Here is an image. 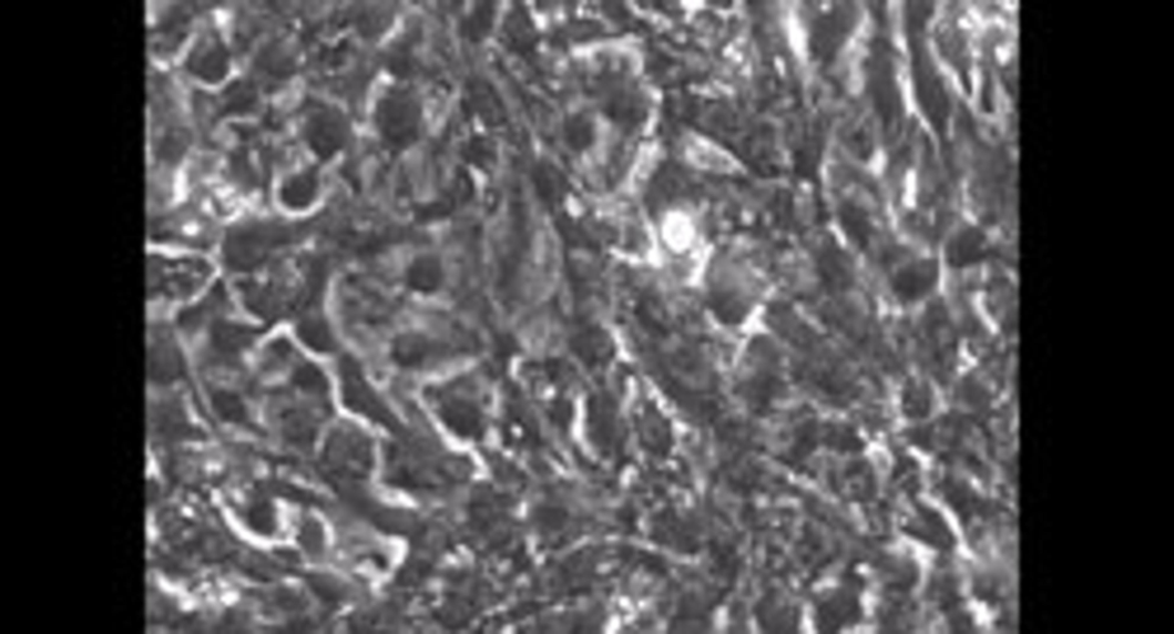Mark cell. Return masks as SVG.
Wrapping results in <instances>:
<instances>
[{
	"label": "cell",
	"instance_id": "6da1fadb",
	"mask_svg": "<svg viewBox=\"0 0 1174 634\" xmlns=\"http://www.w3.org/2000/svg\"><path fill=\"white\" fill-rule=\"evenodd\" d=\"M147 215L182 196V177L198 147L187 84L171 69L150 63L146 105Z\"/></svg>",
	"mask_w": 1174,
	"mask_h": 634
},
{
	"label": "cell",
	"instance_id": "7a4b0ae2",
	"mask_svg": "<svg viewBox=\"0 0 1174 634\" xmlns=\"http://www.w3.org/2000/svg\"><path fill=\"white\" fill-rule=\"evenodd\" d=\"M187 348L193 376L206 387L228 386L257 347L256 328L227 283L221 280L174 317Z\"/></svg>",
	"mask_w": 1174,
	"mask_h": 634
},
{
	"label": "cell",
	"instance_id": "3957f363",
	"mask_svg": "<svg viewBox=\"0 0 1174 634\" xmlns=\"http://www.w3.org/2000/svg\"><path fill=\"white\" fill-rule=\"evenodd\" d=\"M221 278L214 256L147 248V315L175 317Z\"/></svg>",
	"mask_w": 1174,
	"mask_h": 634
},
{
	"label": "cell",
	"instance_id": "277c9868",
	"mask_svg": "<svg viewBox=\"0 0 1174 634\" xmlns=\"http://www.w3.org/2000/svg\"><path fill=\"white\" fill-rule=\"evenodd\" d=\"M226 223L205 195L184 194L172 206L147 215V248L215 257Z\"/></svg>",
	"mask_w": 1174,
	"mask_h": 634
},
{
	"label": "cell",
	"instance_id": "5b68a950",
	"mask_svg": "<svg viewBox=\"0 0 1174 634\" xmlns=\"http://www.w3.org/2000/svg\"><path fill=\"white\" fill-rule=\"evenodd\" d=\"M287 236L285 226L273 221L241 214L233 217L215 254L222 278L233 282L259 275Z\"/></svg>",
	"mask_w": 1174,
	"mask_h": 634
},
{
	"label": "cell",
	"instance_id": "8992f818",
	"mask_svg": "<svg viewBox=\"0 0 1174 634\" xmlns=\"http://www.w3.org/2000/svg\"><path fill=\"white\" fill-rule=\"evenodd\" d=\"M216 6L201 22L174 69L187 84L210 91H217L229 81L236 58L221 20L222 7Z\"/></svg>",
	"mask_w": 1174,
	"mask_h": 634
},
{
	"label": "cell",
	"instance_id": "52a82bcc",
	"mask_svg": "<svg viewBox=\"0 0 1174 634\" xmlns=\"http://www.w3.org/2000/svg\"><path fill=\"white\" fill-rule=\"evenodd\" d=\"M147 6L150 63L174 70L201 22L216 3L150 2Z\"/></svg>",
	"mask_w": 1174,
	"mask_h": 634
},
{
	"label": "cell",
	"instance_id": "ba28073f",
	"mask_svg": "<svg viewBox=\"0 0 1174 634\" xmlns=\"http://www.w3.org/2000/svg\"><path fill=\"white\" fill-rule=\"evenodd\" d=\"M147 371L152 388L180 387L193 376L174 317L147 315Z\"/></svg>",
	"mask_w": 1174,
	"mask_h": 634
},
{
	"label": "cell",
	"instance_id": "9c48e42d",
	"mask_svg": "<svg viewBox=\"0 0 1174 634\" xmlns=\"http://www.w3.org/2000/svg\"><path fill=\"white\" fill-rule=\"evenodd\" d=\"M376 124L384 140L396 149H406L419 136L421 109L416 96L406 90L385 95L376 111Z\"/></svg>",
	"mask_w": 1174,
	"mask_h": 634
},
{
	"label": "cell",
	"instance_id": "30bf717a",
	"mask_svg": "<svg viewBox=\"0 0 1174 634\" xmlns=\"http://www.w3.org/2000/svg\"><path fill=\"white\" fill-rule=\"evenodd\" d=\"M350 136L344 114L331 108H318L307 119L305 137L312 150L323 160L341 151Z\"/></svg>",
	"mask_w": 1174,
	"mask_h": 634
},
{
	"label": "cell",
	"instance_id": "8fae6325",
	"mask_svg": "<svg viewBox=\"0 0 1174 634\" xmlns=\"http://www.w3.org/2000/svg\"><path fill=\"white\" fill-rule=\"evenodd\" d=\"M216 99L225 124L248 117L259 108L258 88L249 78L229 80L216 91Z\"/></svg>",
	"mask_w": 1174,
	"mask_h": 634
},
{
	"label": "cell",
	"instance_id": "7c38bea8",
	"mask_svg": "<svg viewBox=\"0 0 1174 634\" xmlns=\"http://www.w3.org/2000/svg\"><path fill=\"white\" fill-rule=\"evenodd\" d=\"M990 254L987 236L976 226H962L947 248L948 263L954 269H967L981 263Z\"/></svg>",
	"mask_w": 1174,
	"mask_h": 634
},
{
	"label": "cell",
	"instance_id": "4fadbf2b",
	"mask_svg": "<svg viewBox=\"0 0 1174 634\" xmlns=\"http://www.w3.org/2000/svg\"><path fill=\"white\" fill-rule=\"evenodd\" d=\"M987 301L991 315L1008 331L1017 326L1015 290L1008 278L994 275L987 285Z\"/></svg>",
	"mask_w": 1174,
	"mask_h": 634
},
{
	"label": "cell",
	"instance_id": "5bb4252c",
	"mask_svg": "<svg viewBox=\"0 0 1174 634\" xmlns=\"http://www.w3.org/2000/svg\"><path fill=\"white\" fill-rule=\"evenodd\" d=\"M319 177L316 170L300 172L290 176L282 185L279 196L289 209L300 211L310 207L318 196Z\"/></svg>",
	"mask_w": 1174,
	"mask_h": 634
},
{
	"label": "cell",
	"instance_id": "9a60e30c",
	"mask_svg": "<svg viewBox=\"0 0 1174 634\" xmlns=\"http://www.w3.org/2000/svg\"><path fill=\"white\" fill-rule=\"evenodd\" d=\"M937 276L935 262H921L901 273L896 279L895 288L904 298L918 299L933 288Z\"/></svg>",
	"mask_w": 1174,
	"mask_h": 634
},
{
	"label": "cell",
	"instance_id": "2e32d148",
	"mask_svg": "<svg viewBox=\"0 0 1174 634\" xmlns=\"http://www.w3.org/2000/svg\"><path fill=\"white\" fill-rule=\"evenodd\" d=\"M346 400L356 411H361L381 422L390 420L379 405L372 391L367 388L357 374H346Z\"/></svg>",
	"mask_w": 1174,
	"mask_h": 634
},
{
	"label": "cell",
	"instance_id": "e0dca14e",
	"mask_svg": "<svg viewBox=\"0 0 1174 634\" xmlns=\"http://www.w3.org/2000/svg\"><path fill=\"white\" fill-rule=\"evenodd\" d=\"M252 67L259 78L283 80L289 75L292 61L282 48L267 45L256 52Z\"/></svg>",
	"mask_w": 1174,
	"mask_h": 634
},
{
	"label": "cell",
	"instance_id": "ac0fdd59",
	"mask_svg": "<svg viewBox=\"0 0 1174 634\" xmlns=\"http://www.w3.org/2000/svg\"><path fill=\"white\" fill-rule=\"evenodd\" d=\"M443 279L441 263L432 256H421L410 266L409 286L418 292L430 293L441 286Z\"/></svg>",
	"mask_w": 1174,
	"mask_h": 634
},
{
	"label": "cell",
	"instance_id": "d6986e66",
	"mask_svg": "<svg viewBox=\"0 0 1174 634\" xmlns=\"http://www.w3.org/2000/svg\"><path fill=\"white\" fill-rule=\"evenodd\" d=\"M959 402L963 407L987 411L990 408L992 393L988 384L978 375H969L959 384Z\"/></svg>",
	"mask_w": 1174,
	"mask_h": 634
},
{
	"label": "cell",
	"instance_id": "ffe728a7",
	"mask_svg": "<svg viewBox=\"0 0 1174 634\" xmlns=\"http://www.w3.org/2000/svg\"><path fill=\"white\" fill-rule=\"evenodd\" d=\"M298 334L309 347L317 351H328L334 345L331 333L323 320L312 319L300 324Z\"/></svg>",
	"mask_w": 1174,
	"mask_h": 634
},
{
	"label": "cell",
	"instance_id": "44dd1931",
	"mask_svg": "<svg viewBox=\"0 0 1174 634\" xmlns=\"http://www.w3.org/2000/svg\"><path fill=\"white\" fill-rule=\"evenodd\" d=\"M249 519L256 529H261L263 532L270 531L273 529V515L270 510L265 507L256 508L252 511Z\"/></svg>",
	"mask_w": 1174,
	"mask_h": 634
}]
</instances>
